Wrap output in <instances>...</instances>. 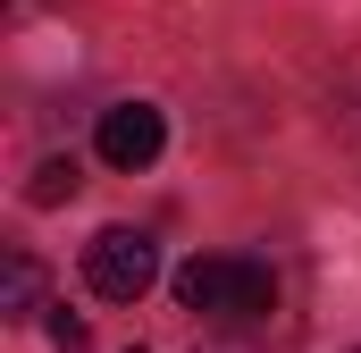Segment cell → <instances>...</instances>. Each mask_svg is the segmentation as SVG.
I'll list each match as a JSON object with an SVG mask.
<instances>
[{
    "label": "cell",
    "instance_id": "obj_3",
    "mask_svg": "<svg viewBox=\"0 0 361 353\" xmlns=\"http://www.w3.org/2000/svg\"><path fill=\"white\" fill-rule=\"evenodd\" d=\"M101 160L109 169H152L160 160V143H169V126H160V109L152 101H118V109H101Z\"/></svg>",
    "mask_w": 361,
    "mask_h": 353
},
{
    "label": "cell",
    "instance_id": "obj_2",
    "mask_svg": "<svg viewBox=\"0 0 361 353\" xmlns=\"http://www.w3.org/2000/svg\"><path fill=\"white\" fill-rule=\"evenodd\" d=\"M85 277L101 303H135L152 277H160V253H152V236L143 227H101L85 244Z\"/></svg>",
    "mask_w": 361,
    "mask_h": 353
},
{
    "label": "cell",
    "instance_id": "obj_7",
    "mask_svg": "<svg viewBox=\"0 0 361 353\" xmlns=\"http://www.w3.org/2000/svg\"><path fill=\"white\" fill-rule=\"evenodd\" d=\"M135 353H143V345H135Z\"/></svg>",
    "mask_w": 361,
    "mask_h": 353
},
{
    "label": "cell",
    "instance_id": "obj_1",
    "mask_svg": "<svg viewBox=\"0 0 361 353\" xmlns=\"http://www.w3.org/2000/svg\"><path fill=\"white\" fill-rule=\"evenodd\" d=\"M177 303L185 311H210V320H261L277 303L269 261H227V253H193L177 269Z\"/></svg>",
    "mask_w": 361,
    "mask_h": 353
},
{
    "label": "cell",
    "instance_id": "obj_5",
    "mask_svg": "<svg viewBox=\"0 0 361 353\" xmlns=\"http://www.w3.org/2000/svg\"><path fill=\"white\" fill-rule=\"evenodd\" d=\"M76 185H85V176H76V160H42V169H34V185H25V202H42V210H51V202H68Z\"/></svg>",
    "mask_w": 361,
    "mask_h": 353
},
{
    "label": "cell",
    "instance_id": "obj_4",
    "mask_svg": "<svg viewBox=\"0 0 361 353\" xmlns=\"http://www.w3.org/2000/svg\"><path fill=\"white\" fill-rule=\"evenodd\" d=\"M0 311L8 320H34L42 311V261L34 253H8V269H0Z\"/></svg>",
    "mask_w": 361,
    "mask_h": 353
},
{
    "label": "cell",
    "instance_id": "obj_6",
    "mask_svg": "<svg viewBox=\"0 0 361 353\" xmlns=\"http://www.w3.org/2000/svg\"><path fill=\"white\" fill-rule=\"evenodd\" d=\"M92 345V328L76 320V311H51V353H85Z\"/></svg>",
    "mask_w": 361,
    "mask_h": 353
}]
</instances>
